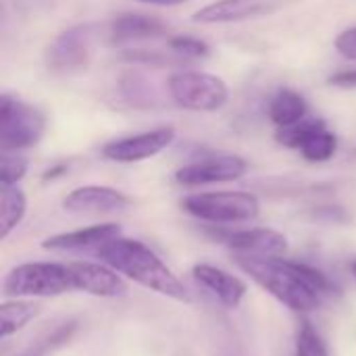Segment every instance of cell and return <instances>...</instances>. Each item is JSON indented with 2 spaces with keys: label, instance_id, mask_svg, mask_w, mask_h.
<instances>
[{
  "label": "cell",
  "instance_id": "19",
  "mask_svg": "<svg viewBox=\"0 0 356 356\" xmlns=\"http://www.w3.org/2000/svg\"><path fill=\"white\" fill-rule=\"evenodd\" d=\"M40 313V305L29 298H8L0 305V340H8L33 321Z\"/></svg>",
  "mask_w": 356,
  "mask_h": 356
},
{
  "label": "cell",
  "instance_id": "25",
  "mask_svg": "<svg viewBox=\"0 0 356 356\" xmlns=\"http://www.w3.org/2000/svg\"><path fill=\"white\" fill-rule=\"evenodd\" d=\"M330 83L336 86V88H346V90L356 88V69H353V71H340V73L332 75Z\"/></svg>",
  "mask_w": 356,
  "mask_h": 356
},
{
  "label": "cell",
  "instance_id": "13",
  "mask_svg": "<svg viewBox=\"0 0 356 356\" xmlns=\"http://www.w3.org/2000/svg\"><path fill=\"white\" fill-rule=\"evenodd\" d=\"M131 204V200L108 186H81L69 192L63 200V209L77 215H106L121 213Z\"/></svg>",
  "mask_w": 356,
  "mask_h": 356
},
{
  "label": "cell",
  "instance_id": "26",
  "mask_svg": "<svg viewBox=\"0 0 356 356\" xmlns=\"http://www.w3.org/2000/svg\"><path fill=\"white\" fill-rule=\"evenodd\" d=\"M142 2L156 4V6H177V4H184V2H188V0H142Z\"/></svg>",
  "mask_w": 356,
  "mask_h": 356
},
{
  "label": "cell",
  "instance_id": "11",
  "mask_svg": "<svg viewBox=\"0 0 356 356\" xmlns=\"http://www.w3.org/2000/svg\"><path fill=\"white\" fill-rule=\"evenodd\" d=\"M71 271L73 290L96 296V298H117L127 292V284L119 271L106 263L73 261L67 263Z\"/></svg>",
  "mask_w": 356,
  "mask_h": 356
},
{
  "label": "cell",
  "instance_id": "27",
  "mask_svg": "<svg viewBox=\"0 0 356 356\" xmlns=\"http://www.w3.org/2000/svg\"><path fill=\"white\" fill-rule=\"evenodd\" d=\"M350 271H353V275L356 277V261H353V263H350Z\"/></svg>",
  "mask_w": 356,
  "mask_h": 356
},
{
  "label": "cell",
  "instance_id": "12",
  "mask_svg": "<svg viewBox=\"0 0 356 356\" xmlns=\"http://www.w3.org/2000/svg\"><path fill=\"white\" fill-rule=\"evenodd\" d=\"M294 0H217L194 13L196 23H238L246 19H257L271 15Z\"/></svg>",
  "mask_w": 356,
  "mask_h": 356
},
{
  "label": "cell",
  "instance_id": "9",
  "mask_svg": "<svg viewBox=\"0 0 356 356\" xmlns=\"http://www.w3.org/2000/svg\"><path fill=\"white\" fill-rule=\"evenodd\" d=\"M175 140L173 127H156L138 136H127L104 144L102 156L113 163H140L167 150Z\"/></svg>",
  "mask_w": 356,
  "mask_h": 356
},
{
  "label": "cell",
  "instance_id": "23",
  "mask_svg": "<svg viewBox=\"0 0 356 356\" xmlns=\"http://www.w3.org/2000/svg\"><path fill=\"white\" fill-rule=\"evenodd\" d=\"M169 48L173 54L181 56L184 60H192V58H204L209 54V44L192 38V35H175L169 40Z\"/></svg>",
  "mask_w": 356,
  "mask_h": 356
},
{
  "label": "cell",
  "instance_id": "6",
  "mask_svg": "<svg viewBox=\"0 0 356 356\" xmlns=\"http://www.w3.org/2000/svg\"><path fill=\"white\" fill-rule=\"evenodd\" d=\"M167 88L179 106L196 113L219 111L229 98L227 83L221 77L202 71H177L169 77Z\"/></svg>",
  "mask_w": 356,
  "mask_h": 356
},
{
  "label": "cell",
  "instance_id": "2",
  "mask_svg": "<svg viewBox=\"0 0 356 356\" xmlns=\"http://www.w3.org/2000/svg\"><path fill=\"white\" fill-rule=\"evenodd\" d=\"M102 263L111 265L123 277L138 286L152 290L177 302H192V296L184 282L163 263V259L144 242L131 238H115L94 252Z\"/></svg>",
  "mask_w": 356,
  "mask_h": 356
},
{
  "label": "cell",
  "instance_id": "15",
  "mask_svg": "<svg viewBox=\"0 0 356 356\" xmlns=\"http://www.w3.org/2000/svg\"><path fill=\"white\" fill-rule=\"evenodd\" d=\"M119 236H121V227L117 223H100V225H90L83 229L50 236L42 242V248L54 252H96L100 246H104L106 242Z\"/></svg>",
  "mask_w": 356,
  "mask_h": 356
},
{
  "label": "cell",
  "instance_id": "21",
  "mask_svg": "<svg viewBox=\"0 0 356 356\" xmlns=\"http://www.w3.org/2000/svg\"><path fill=\"white\" fill-rule=\"evenodd\" d=\"M294 356H330L327 346L321 340L319 332L307 319H302L300 325H298V330H296Z\"/></svg>",
  "mask_w": 356,
  "mask_h": 356
},
{
  "label": "cell",
  "instance_id": "24",
  "mask_svg": "<svg viewBox=\"0 0 356 356\" xmlns=\"http://www.w3.org/2000/svg\"><path fill=\"white\" fill-rule=\"evenodd\" d=\"M336 50H338L344 58L356 60V27H350V29L342 31V33L336 38Z\"/></svg>",
  "mask_w": 356,
  "mask_h": 356
},
{
  "label": "cell",
  "instance_id": "10",
  "mask_svg": "<svg viewBox=\"0 0 356 356\" xmlns=\"http://www.w3.org/2000/svg\"><path fill=\"white\" fill-rule=\"evenodd\" d=\"M246 171H248V165L244 159L236 154H221V156H209V159L179 167L175 171V181L186 188H196V186H209V184L236 181L244 177Z\"/></svg>",
  "mask_w": 356,
  "mask_h": 356
},
{
  "label": "cell",
  "instance_id": "16",
  "mask_svg": "<svg viewBox=\"0 0 356 356\" xmlns=\"http://www.w3.org/2000/svg\"><path fill=\"white\" fill-rule=\"evenodd\" d=\"M225 244L234 254H254V257H284L288 250V240L284 234L269 227L240 229L225 236Z\"/></svg>",
  "mask_w": 356,
  "mask_h": 356
},
{
  "label": "cell",
  "instance_id": "17",
  "mask_svg": "<svg viewBox=\"0 0 356 356\" xmlns=\"http://www.w3.org/2000/svg\"><path fill=\"white\" fill-rule=\"evenodd\" d=\"M167 33V25L146 15H119L111 25V38L115 44H129L140 40H152Z\"/></svg>",
  "mask_w": 356,
  "mask_h": 356
},
{
  "label": "cell",
  "instance_id": "8",
  "mask_svg": "<svg viewBox=\"0 0 356 356\" xmlns=\"http://www.w3.org/2000/svg\"><path fill=\"white\" fill-rule=\"evenodd\" d=\"M96 27L94 25H75L54 38L48 46L46 63L52 71H77L83 69L94 52Z\"/></svg>",
  "mask_w": 356,
  "mask_h": 356
},
{
  "label": "cell",
  "instance_id": "5",
  "mask_svg": "<svg viewBox=\"0 0 356 356\" xmlns=\"http://www.w3.org/2000/svg\"><path fill=\"white\" fill-rule=\"evenodd\" d=\"M46 129L44 115L8 94L0 98V152H21L33 148Z\"/></svg>",
  "mask_w": 356,
  "mask_h": 356
},
{
  "label": "cell",
  "instance_id": "7",
  "mask_svg": "<svg viewBox=\"0 0 356 356\" xmlns=\"http://www.w3.org/2000/svg\"><path fill=\"white\" fill-rule=\"evenodd\" d=\"M277 142L300 150V154L311 163H325L334 159L338 150V138L325 127L321 119H305L298 125L284 127L277 131Z\"/></svg>",
  "mask_w": 356,
  "mask_h": 356
},
{
  "label": "cell",
  "instance_id": "14",
  "mask_svg": "<svg viewBox=\"0 0 356 356\" xmlns=\"http://www.w3.org/2000/svg\"><path fill=\"white\" fill-rule=\"evenodd\" d=\"M192 277L194 282L204 288L209 294H213L225 309H238L248 292V286L244 280H240L238 275L211 265V263H196L192 267Z\"/></svg>",
  "mask_w": 356,
  "mask_h": 356
},
{
  "label": "cell",
  "instance_id": "20",
  "mask_svg": "<svg viewBox=\"0 0 356 356\" xmlns=\"http://www.w3.org/2000/svg\"><path fill=\"white\" fill-rule=\"evenodd\" d=\"M27 196L19 186H0V240H6L23 221Z\"/></svg>",
  "mask_w": 356,
  "mask_h": 356
},
{
  "label": "cell",
  "instance_id": "18",
  "mask_svg": "<svg viewBox=\"0 0 356 356\" xmlns=\"http://www.w3.org/2000/svg\"><path fill=\"white\" fill-rule=\"evenodd\" d=\"M307 113H309L307 100L290 88L280 90L269 102V117L280 129L298 125L300 121L307 119Z\"/></svg>",
  "mask_w": 356,
  "mask_h": 356
},
{
  "label": "cell",
  "instance_id": "22",
  "mask_svg": "<svg viewBox=\"0 0 356 356\" xmlns=\"http://www.w3.org/2000/svg\"><path fill=\"white\" fill-rule=\"evenodd\" d=\"M27 159L21 152H2L0 156V186H17L27 173Z\"/></svg>",
  "mask_w": 356,
  "mask_h": 356
},
{
  "label": "cell",
  "instance_id": "28",
  "mask_svg": "<svg viewBox=\"0 0 356 356\" xmlns=\"http://www.w3.org/2000/svg\"><path fill=\"white\" fill-rule=\"evenodd\" d=\"M21 356H42V353H27V355H21Z\"/></svg>",
  "mask_w": 356,
  "mask_h": 356
},
{
  "label": "cell",
  "instance_id": "1",
  "mask_svg": "<svg viewBox=\"0 0 356 356\" xmlns=\"http://www.w3.org/2000/svg\"><path fill=\"white\" fill-rule=\"evenodd\" d=\"M234 261L267 294L294 313L315 311L330 290L327 277L305 263L254 254H234Z\"/></svg>",
  "mask_w": 356,
  "mask_h": 356
},
{
  "label": "cell",
  "instance_id": "3",
  "mask_svg": "<svg viewBox=\"0 0 356 356\" xmlns=\"http://www.w3.org/2000/svg\"><path fill=\"white\" fill-rule=\"evenodd\" d=\"M73 292L69 265L35 261L13 267L2 280L6 298H54Z\"/></svg>",
  "mask_w": 356,
  "mask_h": 356
},
{
  "label": "cell",
  "instance_id": "4",
  "mask_svg": "<svg viewBox=\"0 0 356 356\" xmlns=\"http://www.w3.org/2000/svg\"><path fill=\"white\" fill-rule=\"evenodd\" d=\"M181 207L188 215L215 225L248 223L261 215L259 198L250 192H240V190L192 194L181 200Z\"/></svg>",
  "mask_w": 356,
  "mask_h": 356
}]
</instances>
